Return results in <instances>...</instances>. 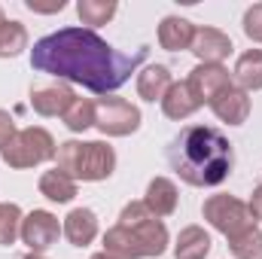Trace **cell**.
I'll list each match as a JSON object with an SVG mask.
<instances>
[{
  "mask_svg": "<svg viewBox=\"0 0 262 259\" xmlns=\"http://www.w3.org/2000/svg\"><path fill=\"white\" fill-rule=\"evenodd\" d=\"M143 58H146V46H140L134 55H122L89 28H61L37 40L31 49L34 70L58 76L64 82H76L98 95L125 85Z\"/></svg>",
  "mask_w": 262,
  "mask_h": 259,
  "instance_id": "obj_1",
  "label": "cell"
},
{
  "mask_svg": "<svg viewBox=\"0 0 262 259\" xmlns=\"http://www.w3.org/2000/svg\"><path fill=\"white\" fill-rule=\"evenodd\" d=\"M168 162L183 183L210 189V186H220L232 174L235 149L223 131L210 125H186L171 140Z\"/></svg>",
  "mask_w": 262,
  "mask_h": 259,
  "instance_id": "obj_2",
  "label": "cell"
},
{
  "mask_svg": "<svg viewBox=\"0 0 262 259\" xmlns=\"http://www.w3.org/2000/svg\"><path fill=\"white\" fill-rule=\"evenodd\" d=\"M55 168L76 183H101L116 171V149L104 140H64L58 143Z\"/></svg>",
  "mask_w": 262,
  "mask_h": 259,
  "instance_id": "obj_3",
  "label": "cell"
},
{
  "mask_svg": "<svg viewBox=\"0 0 262 259\" xmlns=\"http://www.w3.org/2000/svg\"><path fill=\"white\" fill-rule=\"evenodd\" d=\"M168 229L159 217H149L134 226H113L104 232V253L116 259H152L168 250Z\"/></svg>",
  "mask_w": 262,
  "mask_h": 259,
  "instance_id": "obj_4",
  "label": "cell"
},
{
  "mask_svg": "<svg viewBox=\"0 0 262 259\" xmlns=\"http://www.w3.org/2000/svg\"><path fill=\"white\" fill-rule=\"evenodd\" d=\"M55 153H58L55 137L40 125H31V128H21L0 149V159L12 171H28V168H37V165L55 159Z\"/></svg>",
  "mask_w": 262,
  "mask_h": 259,
  "instance_id": "obj_5",
  "label": "cell"
},
{
  "mask_svg": "<svg viewBox=\"0 0 262 259\" xmlns=\"http://www.w3.org/2000/svg\"><path fill=\"white\" fill-rule=\"evenodd\" d=\"M201 217H204L220 235H226V238H235V235H241V232L259 226L247 201H241V198H235V195H223V192L210 195V198L201 204Z\"/></svg>",
  "mask_w": 262,
  "mask_h": 259,
  "instance_id": "obj_6",
  "label": "cell"
},
{
  "mask_svg": "<svg viewBox=\"0 0 262 259\" xmlns=\"http://www.w3.org/2000/svg\"><path fill=\"white\" fill-rule=\"evenodd\" d=\"M140 122H143L140 110L125 98L104 95L95 101V128L107 137H128L140 128Z\"/></svg>",
  "mask_w": 262,
  "mask_h": 259,
  "instance_id": "obj_7",
  "label": "cell"
},
{
  "mask_svg": "<svg viewBox=\"0 0 262 259\" xmlns=\"http://www.w3.org/2000/svg\"><path fill=\"white\" fill-rule=\"evenodd\" d=\"M18 238H21V244L28 247V253H46L49 247L58 244V238H61V223H58V217L49 213V210H31V213H25V220H21Z\"/></svg>",
  "mask_w": 262,
  "mask_h": 259,
  "instance_id": "obj_8",
  "label": "cell"
},
{
  "mask_svg": "<svg viewBox=\"0 0 262 259\" xmlns=\"http://www.w3.org/2000/svg\"><path fill=\"white\" fill-rule=\"evenodd\" d=\"M186 85H189V92H192V98H195L198 104L210 107V101L232 85V73L223 64H195L189 70Z\"/></svg>",
  "mask_w": 262,
  "mask_h": 259,
  "instance_id": "obj_9",
  "label": "cell"
},
{
  "mask_svg": "<svg viewBox=\"0 0 262 259\" xmlns=\"http://www.w3.org/2000/svg\"><path fill=\"white\" fill-rule=\"evenodd\" d=\"M232 40L229 34H223L220 28H195V37H192V46L189 52L198 58V64H223L229 55H232Z\"/></svg>",
  "mask_w": 262,
  "mask_h": 259,
  "instance_id": "obj_10",
  "label": "cell"
},
{
  "mask_svg": "<svg viewBox=\"0 0 262 259\" xmlns=\"http://www.w3.org/2000/svg\"><path fill=\"white\" fill-rule=\"evenodd\" d=\"M210 110H213V116H216L220 122H226V125H244L247 116H250V95L232 82L226 92H220V95L210 101Z\"/></svg>",
  "mask_w": 262,
  "mask_h": 259,
  "instance_id": "obj_11",
  "label": "cell"
},
{
  "mask_svg": "<svg viewBox=\"0 0 262 259\" xmlns=\"http://www.w3.org/2000/svg\"><path fill=\"white\" fill-rule=\"evenodd\" d=\"M73 89L67 82H52V85H40V89H31V107L34 113L52 119V116H64L67 107L73 104Z\"/></svg>",
  "mask_w": 262,
  "mask_h": 259,
  "instance_id": "obj_12",
  "label": "cell"
},
{
  "mask_svg": "<svg viewBox=\"0 0 262 259\" xmlns=\"http://www.w3.org/2000/svg\"><path fill=\"white\" fill-rule=\"evenodd\" d=\"M61 235L73 247H89L98 238V217L92 207H73L61 223Z\"/></svg>",
  "mask_w": 262,
  "mask_h": 259,
  "instance_id": "obj_13",
  "label": "cell"
},
{
  "mask_svg": "<svg viewBox=\"0 0 262 259\" xmlns=\"http://www.w3.org/2000/svg\"><path fill=\"white\" fill-rule=\"evenodd\" d=\"M177 201H180V192H177V183L171 177H152L149 186H146V195H143V204L152 217L165 220L177 210Z\"/></svg>",
  "mask_w": 262,
  "mask_h": 259,
  "instance_id": "obj_14",
  "label": "cell"
},
{
  "mask_svg": "<svg viewBox=\"0 0 262 259\" xmlns=\"http://www.w3.org/2000/svg\"><path fill=\"white\" fill-rule=\"evenodd\" d=\"M192 37H195V25L189 18H180V15H165L162 25H159V46L168 49V52H183L192 46Z\"/></svg>",
  "mask_w": 262,
  "mask_h": 259,
  "instance_id": "obj_15",
  "label": "cell"
},
{
  "mask_svg": "<svg viewBox=\"0 0 262 259\" xmlns=\"http://www.w3.org/2000/svg\"><path fill=\"white\" fill-rule=\"evenodd\" d=\"M171 70L165 64H146L140 73H137V95L143 98V101H149V104H162V98H165V92L171 89Z\"/></svg>",
  "mask_w": 262,
  "mask_h": 259,
  "instance_id": "obj_16",
  "label": "cell"
},
{
  "mask_svg": "<svg viewBox=\"0 0 262 259\" xmlns=\"http://www.w3.org/2000/svg\"><path fill=\"white\" fill-rule=\"evenodd\" d=\"M198 107H201V104L192 98V92H189L186 82H171V89H168L165 98H162V113H165L168 119H174V122L189 119Z\"/></svg>",
  "mask_w": 262,
  "mask_h": 259,
  "instance_id": "obj_17",
  "label": "cell"
},
{
  "mask_svg": "<svg viewBox=\"0 0 262 259\" xmlns=\"http://www.w3.org/2000/svg\"><path fill=\"white\" fill-rule=\"evenodd\" d=\"M232 82L238 89H244L247 95L250 92H259L262 89V49H247L232 70Z\"/></svg>",
  "mask_w": 262,
  "mask_h": 259,
  "instance_id": "obj_18",
  "label": "cell"
},
{
  "mask_svg": "<svg viewBox=\"0 0 262 259\" xmlns=\"http://www.w3.org/2000/svg\"><path fill=\"white\" fill-rule=\"evenodd\" d=\"M213 247L210 235L201 229V226H186L180 229L177 235V244H174V259H207Z\"/></svg>",
  "mask_w": 262,
  "mask_h": 259,
  "instance_id": "obj_19",
  "label": "cell"
},
{
  "mask_svg": "<svg viewBox=\"0 0 262 259\" xmlns=\"http://www.w3.org/2000/svg\"><path fill=\"white\" fill-rule=\"evenodd\" d=\"M40 195L49 198V201H55V204H67V201L76 198V180L67 177L64 171L52 168V171H46L40 177Z\"/></svg>",
  "mask_w": 262,
  "mask_h": 259,
  "instance_id": "obj_20",
  "label": "cell"
},
{
  "mask_svg": "<svg viewBox=\"0 0 262 259\" xmlns=\"http://www.w3.org/2000/svg\"><path fill=\"white\" fill-rule=\"evenodd\" d=\"M116 9H119L116 0H79V3H76V15H79V21H82L89 31L107 25V21L116 15Z\"/></svg>",
  "mask_w": 262,
  "mask_h": 259,
  "instance_id": "obj_21",
  "label": "cell"
},
{
  "mask_svg": "<svg viewBox=\"0 0 262 259\" xmlns=\"http://www.w3.org/2000/svg\"><path fill=\"white\" fill-rule=\"evenodd\" d=\"M28 49V28L15 18L0 25V58H18Z\"/></svg>",
  "mask_w": 262,
  "mask_h": 259,
  "instance_id": "obj_22",
  "label": "cell"
},
{
  "mask_svg": "<svg viewBox=\"0 0 262 259\" xmlns=\"http://www.w3.org/2000/svg\"><path fill=\"white\" fill-rule=\"evenodd\" d=\"M64 119L67 131L73 134H85L89 128H95V101L92 98H73V104L67 107Z\"/></svg>",
  "mask_w": 262,
  "mask_h": 259,
  "instance_id": "obj_23",
  "label": "cell"
},
{
  "mask_svg": "<svg viewBox=\"0 0 262 259\" xmlns=\"http://www.w3.org/2000/svg\"><path fill=\"white\" fill-rule=\"evenodd\" d=\"M21 207L15 201H0V247H12L21 232Z\"/></svg>",
  "mask_w": 262,
  "mask_h": 259,
  "instance_id": "obj_24",
  "label": "cell"
},
{
  "mask_svg": "<svg viewBox=\"0 0 262 259\" xmlns=\"http://www.w3.org/2000/svg\"><path fill=\"white\" fill-rule=\"evenodd\" d=\"M229 250L235 259H259L262 256V229L253 226L235 238H229Z\"/></svg>",
  "mask_w": 262,
  "mask_h": 259,
  "instance_id": "obj_25",
  "label": "cell"
},
{
  "mask_svg": "<svg viewBox=\"0 0 262 259\" xmlns=\"http://www.w3.org/2000/svg\"><path fill=\"white\" fill-rule=\"evenodd\" d=\"M244 34H247L253 43H262V3H253V6L244 12Z\"/></svg>",
  "mask_w": 262,
  "mask_h": 259,
  "instance_id": "obj_26",
  "label": "cell"
},
{
  "mask_svg": "<svg viewBox=\"0 0 262 259\" xmlns=\"http://www.w3.org/2000/svg\"><path fill=\"white\" fill-rule=\"evenodd\" d=\"M152 213L146 210V204L143 201H131L122 207V213H119V226H134V223H143V220H149Z\"/></svg>",
  "mask_w": 262,
  "mask_h": 259,
  "instance_id": "obj_27",
  "label": "cell"
},
{
  "mask_svg": "<svg viewBox=\"0 0 262 259\" xmlns=\"http://www.w3.org/2000/svg\"><path fill=\"white\" fill-rule=\"evenodd\" d=\"M15 134H18V128H15V119H12L6 110H0V149H3V146H6Z\"/></svg>",
  "mask_w": 262,
  "mask_h": 259,
  "instance_id": "obj_28",
  "label": "cell"
},
{
  "mask_svg": "<svg viewBox=\"0 0 262 259\" xmlns=\"http://www.w3.org/2000/svg\"><path fill=\"white\" fill-rule=\"evenodd\" d=\"M25 6H28L31 12H43V15H46V12H61L67 3H64V0H52V3H37V0H28Z\"/></svg>",
  "mask_w": 262,
  "mask_h": 259,
  "instance_id": "obj_29",
  "label": "cell"
},
{
  "mask_svg": "<svg viewBox=\"0 0 262 259\" xmlns=\"http://www.w3.org/2000/svg\"><path fill=\"white\" fill-rule=\"evenodd\" d=\"M247 204H250V210H253V217H256V223H259V220H262V183L253 189V195H250V201H247Z\"/></svg>",
  "mask_w": 262,
  "mask_h": 259,
  "instance_id": "obj_30",
  "label": "cell"
},
{
  "mask_svg": "<svg viewBox=\"0 0 262 259\" xmlns=\"http://www.w3.org/2000/svg\"><path fill=\"white\" fill-rule=\"evenodd\" d=\"M89 259H116V256H110V253H104V250H101V253H92Z\"/></svg>",
  "mask_w": 262,
  "mask_h": 259,
  "instance_id": "obj_31",
  "label": "cell"
},
{
  "mask_svg": "<svg viewBox=\"0 0 262 259\" xmlns=\"http://www.w3.org/2000/svg\"><path fill=\"white\" fill-rule=\"evenodd\" d=\"M25 259H46V256H43V253H28Z\"/></svg>",
  "mask_w": 262,
  "mask_h": 259,
  "instance_id": "obj_32",
  "label": "cell"
},
{
  "mask_svg": "<svg viewBox=\"0 0 262 259\" xmlns=\"http://www.w3.org/2000/svg\"><path fill=\"white\" fill-rule=\"evenodd\" d=\"M3 21H6V15H3V6H0V25H3Z\"/></svg>",
  "mask_w": 262,
  "mask_h": 259,
  "instance_id": "obj_33",
  "label": "cell"
},
{
  "mask_svg": "<svg viewBox=\"0 0 262 259\" xmlns=\"http://www.w3.org/2000/svg\"><path fill=\"white\" fill-rule=\"evenodd\" d=\"M259 259H262V256H259Z\"/></svg>",
  "mask_w": 262,
  "mask_h": 259,
  "instance_id": "obj_34",
  "label": "cell"
}]
</instances>
